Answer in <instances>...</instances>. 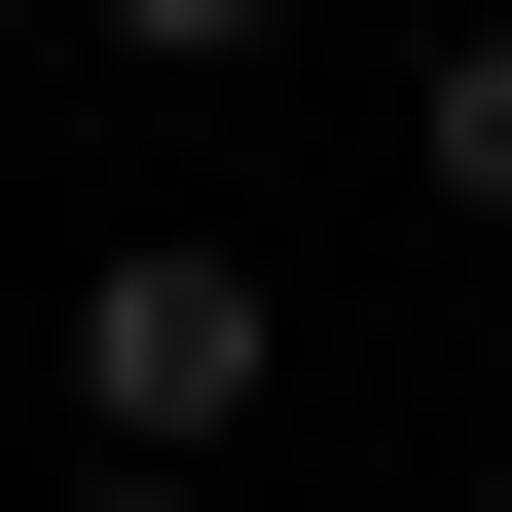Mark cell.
<instances>
[{
	"mask_svg": "<svg viewBox=\"0 0 512 512\" xmlns=\"http://www.w3.org/2000/svg\"><path fill=\"white\" fill-rule=\"evenodd\" d=\"M256 403H293V293H256V256H74V439H110V476H220V439Z\"/></svg>",
	"mask_w": 512,
	"mask_h": 512,
	"instance_id": "1",
	"label": "cell"
},
{
	"mask_svg": "<svg viewBox=\"0 0 512 512\" xmlns=\"http://www.w3.org/2000/svg\"><path fill=\"white\" fill-rule=\"evenodd\" d=\"M403 147H439V220H512V0H476V37L403 74Z\"/></svg>",
	"mask_w": 512,
	"mask_h": 512,
	"instance_id": "2",
	"label": "cell"
},
{
	"mask_svg": "<svg viewBox=\"0 0 512 512\" xmlns=\"http://www.w3.org/2000/svg\"><path fill=\"white\" fill-rule=\"evenodd\" d=\"M74 37H147V74H220V37H293V0H74Z\"/></svg>",
	"mask_w": 512,
	"mask_h": 512,
	"instance_id": "3",
	"label": "cell"
},
{
	"mask_svg": "<svg viewBox=\"0 0 512 512\" xmlns=\"http://www.w3.org/2000/svg\"><path fill=\"white\" fill-rule=\"evenodd\" d=\"M74 512H183V476H74Z\"/></svg>",
	"mask_w": 512,
	"mask_h": 512,
	"instance_id": "4",
	"label": "cell"
}]
</instances>
